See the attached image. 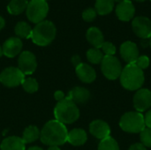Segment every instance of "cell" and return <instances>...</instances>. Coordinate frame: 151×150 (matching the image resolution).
<instances>
[{
	"label": "cell",
	"mask_w": 151,
	"mask_h": 150,
	"mask_svg": "<svg viewBox=\"0 0 151 150\" xmlns=\"http://www.w3.org/2000/svg\"><path fill=\"white\" fill-rule=\"evenodd\" d=\"M135 65L142 70H144L150 65V58L147 56H141L135 61Z\"/></svg>",
	"instance_id": "cell-31"
},
{
	"label": "cell",
	"mask_w": 151,
	"mask_h": 150,
	"mask_svg": "<svg viewBox=\"0 0 151 150\" xmlns=\"http://www.w3.org/2000/svg\"><path fill=\"white\" fill-rule=\"evenodd\" d=\"M144 120H145V126L148 128H151V110L150 111H148L144 117Z\"/></svg>",
	"instance_id": "cell-33"
},
{
	"label": "cell",
	"mask_w": 151,
	"mask_h": 150,
	"mask_svg": "<svg viewBox=\"0 0 151 150\" xmlns=\"http://www.w3.org/2000/svg\"><path fill=\"white\" fill-rule=\"evenodd\" d=\"M40 133L41 132L39 131L38 127L35 126H29L25 128L22 133L21 139L25 142V144L27 143H32L35 141L38 138H40Z\"/></svg>",
	"instance_id": "cell-24"
},
{
	"label": "cell",
	"mask_w": 151,
	"mask_h": 150,
	"mask_svg": "<svg viewBox=\"0 0 151 150\" xmlns=\"http://www.w3.org/2000/svg\"><path fill=\"white\" fill-rule=\"evenodd\" d=\"M4 26H5V20L2 16H0V30H2L4 27Z\"/></svg>",
	"instance_id": "cell-36"
},
{
	"label": "cell",
	"mask_w": 151,
	"mask_h": 150,
	"mask_svg": "<svg viewBox=\"0 0 151 150\" xmlns=\"http://www.w3.org/2000/svg\"><path fill=\"white\" fill-rule=\"evenodd\" d=\"M49 9V4L45 0H30L26 10V15L30 22L38 24L45 20Z\"/></svg>",
	"instance_id": "cell-6"
},
{
	"label": "cell",
	"mask_w": 151,
	"mask_h": 150,
	"mask_svg": "<svg viewBox=\"0 0 151 150\" xmlns=\"http://www.w3.org/2000/svg\"><path fill=\"white\" fill-rule=\"evenodd\" d=\"M33 28L26 21H19L16 24L14 27V32L19 39H28L31 38Z\"/></svg>",
	"instance_id": "cell-23"
},
{
	"label": "cell",
	"mask_w": 151,
	"mask_h": 150,
	"mask_svg": "<svg viewBox=\"0 0 151 150\" xmlns=\"http://www.w3.org/2000/svg\"><path fill=\"white\" fill-rule=\"evenodd\" d=\"M1 150H26V144L18 136H10L5 138L0 146Z\"/></svg>",
	"instance_id": "cell-19"
},
{
	"label": "cell",
	"mask_w": 151,
	"mask_h": 150,
	"mask_svg": "<svg viewBox=\"0 0 151 150\" xmlns=\"http://www.w3.org/2000/svg\"><path fill=\"white\" fill-rule=\"evenodd\" d=\"M27 4V0H11L7 5V11L12 15H19L26 11Z\"/></svg>",
	"instance_id": "cell-21"
},
{
	"label": "cell",
	"mask_w": 151,
	"mask_h": 150,
	"mask_svg": "<svg viewBox=\"0 0 151 150\" xmlns=\"http://www.w3.org/2000/svg\"><path fill=\"white\" fill-rule=\"evenodd\" d=\"M103 52L105 54V56H114L116 53V47L113 43L110 42H104L101 47Z\"/></svg>",
	"instance_id": "cell-30"
},
{
	"label": "cell",
	"mask_w": 151,
	"mask_h": 150,
	"mask_svg": "<svg viewBox=\"0 0 151 150\" xmlns=\"http://www.w3.org/2000/svg\"><path fill=\"white\" fill-rule=\"evenodd\" d=\"M128 150H147L146 149V147L143 146L142 143H135V144H133Z\"/></svg>",
	"instance_id": "cell-34"
},
{
	"label": "cell",
	"mask_w": 151,
	"mask_h": 150,
	"mask_svg": "<svg viewBox=\"0 0 151 150\" xmlns=\"http://www.w3.org/2000/svg\"><path fill=\"white\" fill-rule=\"evenodd\" d=\"M45 1H47V0H45Z\"/></svg>",
	"instance_id": "cell-44"
},
{
	"label": "cell",
	"mask_w": 151,
	"mask_h": 150,
	"mask_svg": "<svg viewBox=\"0 0 151 150\" xmlns=\"http://www.w3.org/2000/svg\"><path fill=\"white\" fill-rule=\"evenodd\" d=\"M140 133L142 144L145 147L151 148V128L145 127Z\"/></svg>",
	"instance_id": "cell-28"
},
{
	"label": "cell",
	"mask_w": 151,
	"mask_h": 150,
	"mask_svg": "<svg viewBox=\"0 0 151 150\" xmlns=\"http://www.w3.org/2000/svg\"><path fill=\"white\" fill-rule=\"evenodd\" d=\"M27 150H43L42 148H40V147H36V146H35V147H31V148H29Z\"/></svg>",
	"instance_id": "cell-39"
},
{
	"label": "cell",
	"mask_w": 151,
	"mask_h": 150,
	"mask_svg": "<svg viewBox=\"0 0 151 150\" xmlns=\"http://www.w3.org/2000/svg\"><path fill=\"white\" fill-rule=\"evenodd\" d=\"M120 128L131 133H141L145 127L144 117L141 112L138 111H130L122 116L119 121Z\"/></svg>",
	"instance_id": "cell-5"
},
{
	"label": "cell",
	"mask_w": 151,
	"mask_h": 150,
	"mask_svg": "<svg viewBox=\"0 0 151 150\" xmlns=\"http://www.w3.org/2000/svg\"><path fill=\"white\" fill-rule=\"evenodd\" d=\"M57 27L55 24L50 20H43L38 24H35L33 28L31 40L38 46H48L56 38Z\"/></svg>",
	"instance_id": "cell-3"
},
{
	"label": "cell",
	"mask_w": 151,
	"mask_h": 150,
	"mask_svg": "<svg viewBox=\"0 0 151 150\" xmlns=\"http://www.w3.org/2000/svg\"><path fill=\"white\" fill-rule=\"evenodd\" d=\"M72 63L73 64V65H74L75 67H76V66H78V65L81 63L80 56H78V55H74V56L72 57Z\"/></svg>",
	"instance_id": "cell-35"
},
{
	"label": "cell",
	"mask_w": 151,
	"mask_h": 150,
	"mask_svg": "<svg viewBox=\"0 0 151 150\" xmlns=\"http://www.w3.org/2000/svg\"><path fill=\"white\" fill-rule=\"evenodd\" d=\"M90 97V93L89 91L85 88H81V87H76L73 88L67 95L66 98H68L69 100L73 101L74 103H85L88 101Z\"/></svg>",
	"instance_id": "cell-17"
},
{
	"label": "cell",
	"mask_w": 151,
	"mask_h": 150,
	"mask_svg": "<svg viewBox=\"0 0 151 150\" xmlns=\"http://www.w3.org/2000/svg\"><path fill=\"white\" fill-rule=\"evenodd\" d=\"M114 1V3H118V4H119V3H121L123 0H113Z\"/></svg>",
	"instance_id": "cell-41"
},
{
	"label": "cell",
	"mask_w": 151,
	"mask_h": 150,
	"mask_svg": "<svg viewBox=\"0 0 151 150\" xmlns=\"http://www.w3.org/2000/svg\"><path fill=\"white\" fill-rule=\"evenodd\" d=\"M134 106L138 112H143L151 106V92L147 88L139 89L134 96Z\"/></svg>",
	"instance_id": "cell-11"
},
{
	"label": "cell",
	"mask_w": 151,
	"mask_h": 150,
	"mask_svg": "<svg viewBox=\"0 0 151 150\" xmlns=\"http://www.w3.org/2000/svg\"><path fill=\"white\" fill-rule=\"evenodd\" d=\"M54 116L56 120L64 125L74 123L80 117V111L76 103L68 98L58 102L54 109Z\"/></svg>",
	"instance_id": "cell-4"
},
{
	"label": "cell",
	"mask_w": 151,
	"mask_h": 150,
	"mask_svg": "<svg viewBox=\"0 0 151 150\" xmlns=\"http://www.w3.org/2000/svg\"><path fill=\"white\" fill-rule=\"evenodd\" d=\"M119 51H120V55H121L122 58L127 64L135 63V61L139 57L138 47H137L136 43H134L131 41H127V42H123L120 46Z\"/></svg>",
	"instance_id": "cell-13"
},
{
	"label": "cell",
	"mask_w": 151,
	"mask_h": 150,
	"mask_svg": "<svg viewBox=\"0 0 151 150\" xmlns=\"http://www.w3.org/2000/svg\"><path fill=\"white\" fill-rule=\"evenodd\" d=\"M89 132L94 137L102 141L110 136L111 128L105 121L97 119L94 120L89 125Z\"/></svg>",
	"instance_id": "cell-15"
},
{
	"label": "cell",
	"mask_w": 151,
	"mask_h": 150,
	"mask_svg": "<svg viewBox=\"0 0 151 150\" xmlns=\"http://www.w3.org/2000/svg\"><path fill=\"white\" fill-rule=\"evenodd\" d=\"M142 47H147V46H150V42H149V39H142Z\"/></svg>",
	"instance_id": "cell-37"
},
{
	"label": "cell",
	"mask_w": 151,
	"mask_h": 150,
	"mask_svg": "<svg viewBox=\"0 0 151 150\" xmlns=\"http://www.w3.org/2000/svg\"><path fill=\"white\" fill-rule=\"evenodd\" d=\"M101 69L104 75L111 80L120 77L123 70L121 63L114 56H104L101 62Z\"/></svg>",
	"instance_id": "cell-7"
},
{
	"label": "cell",
	"mask_w": 151,
	"mask_h": 150,
	"mask_svg": "<svg viewBox=\"0 0 151 150\" xmlns=\"http://www.w3.org/2000/svg\"><path fill=\"white\" fill-rule=\"evenodd\" d=\"M21 86H22L23 89L27 93H29V94L35 93L39 88V84H38L37 80L31 77H27V78L25 77Z\"/></svg>",
	"instance_id": "cell-26"
},
{
	"label": "cell",
	"mask_w": 151,
	"mask_h": 150,
	"mask_svg": "<svg viewBox=\"0 0 151 150\" xmlns=\"http://www.w3.org/2000/svg\"><path fill=\"white\" fill-rule=\"evenodd\" d=\"M96 11L94 8H88L82 12V19L87 22H92L96 18Z\"/></svg>",
	"instance_id": "cell-29"
},
{
	"label": "cell",
	"mask_w": 151,
	"mask_h": 150,
	"mask_svg": "<svg viewBox=\"0 0 151 150\" xmlns=\"http://www.w3.org/2000/svg\"><path fill=\"white\" fill-rule=\"evenodd\" d=\"M66 96L65 95L64 92L61 91V90H58L54 93V98L57 102H60L62 100H64Z\"/></svg>",
	"instance_id": "cell-32"
},
{
	"label": "cell",
	"mask_w": 151,
	"mask_h": 150,
	"mask_svg": "<svg viewBox=\"0 0 151 150\" xmlns=\"http://www.w3.org/2000/svg\"><path fill=\"white\" fill-rule=\"evenodd\" d=\"M149 42H150V48H151V37L149 39Z\"/></svg>",
	"instance_id": "cell-43"
},
{
	"label": "cell",
	"mask_w": 151,
	"mask_h": 150,
	"mask_svg": "<svg viewBox=\"0 0 151 150\" xmlns=\"http://www.w3.org/2000/svg\"><path fill=\"white\" fill-rule=\"evenodd\" d=\"M75 72L78 78L84 83H91L96 78L95 69L85 63H81L78 66H76Z\"/></svg>",
	"instance_id": "cell-16"
},
{
	"label": "cell",
	"mask_w": 151,
	"mask_h": 150,
	"mask_svg": "<svg viewBox=\"0 0 151 150\" xmlns=\"http://www.w3.org/2000/svg\"><path fill=\"white\" fill-rule=\"evenodd\" d=\"M114 4L113 0H96L95 10L99 15H107L112 11Z\"/></svg>",
	"instance_id": "cell-22"
},
{
	"label": "cell",
	"mask_w": 151,
	"mask_h": 150,
	"mask_svg": "<svg viewBox=\"0 0 151 150\" xmlns=\"http://www.w3.org/2000/svg\"><path fill=\"white\" fill-rule=\"evenodd\" d=\"M104 57V56L103 51L100 50L99 49L92 48L87 51V58L91 64H95V65L101 64Z\"/></svg>",
	"instance_id": "cell-25"
},
{
	"label": "cell",
	"mask_w": 151,
	"mask_h": 150,
	"mask_svg": "<svg viewBox=\"0 0 151 150\" xmlns=\"http://www.w3.org/2000/svg\"><path fill=\"white\" fill-rule=\"evenodd\" d=\"M4 54H3V48H2V46L0 45V57L3 56Z\"/></svg>",
	"instance_id": "cell-40"
},
{
	"label": "cell",
	"mask_w": 151,
	"mask_h": 150,
	"mask_svg": "<svg viewBox=\"0 0 151 150\" xmlns=\"http://www.w3.org/2000/svg\"><path fill=\"white\" fill-rule=\"evenodd\" d=\"M22 47H23V43L21 39H19L17 36L10 37L4 42L2 46L3 54L9 58L15 57L16 56L21 53Z\"/></svg>",
	"instance_id": "cell-12"
},
{
	"label": "cell",
	"mask_w": 151,
	"mask_h": 150,
	"mask_svg": "<svg viewBox=\"0 0 151 150\" xmlns=\"http://www.w3.org/2000/svg\"><path fill=\"white\" fill-rule=\"evenodd\" d=\"M115 11L119 19L121 21H129L134 16L135 8L130 0H123L117 4Z\"/></svg>",
	"instance_id": "cell-14"
},
{
	"label": "cell",
	"mask_w": 151,
	"mask_h": 150,
	"mask_svg": "<svg viewBox=\"0 0 151 150\" xmlns=\"http://www.w3.org/2000/svg\"><path fill=\"white\" fill-rule=\"evenodd\" d=\"M47 150H61L58 146H50Z\"/></svg>",
	"instance_id": "cell-38"
},
{
	"label": "cell",
	"mask_w": 151,
	"mask_h": 150,
	"mask_svg": "<svg viewBox=\"0 0 151 150\" xmlns=\"http://www.w3.org/2000/svg\"><path fill=\"white\" fill-rule=\"evenodd\" d=\"M87 140V133L81 128H74L68 132L67 141L73 146H81L86 143Z\"/></svg>",
	"instance_id": "cell-20"
},
{
	"label": "cell",
	"mask_w": 151,
	"mask_h": 150,
	"mask_svg": "<svg viewBox=\"0 0 151 150\" xmlns=\"http://www.w3.org/2000/svg\"><path fill=\"white\" fill-rule=\"evenodd\" d=\"M150 1H151V0H150Z\"/></svg>",
	"instance_id": "cell-45"
},
{
	"label": "cell",
	"mask_w": 151,
	"mask_h": 150,
	"mask_svg": "<svg viewBox=\"0 0 151 150\" xmlns=\"http://www.w3.org/2000/svg\"><path fill=\"white\" fill-rule=\"evenodd\" d=\"M98 150H119L118 142L111 136L102 140L98 145Z\"/></svg>",
	"instance_id": "cell-27"
},
{
	"label": "cell",
	"mask_w": 151,
	"mask_h": 150,
	"mask_svg": "<svg viewBox=\"0 0 151 150\" xmlns=\"http://www.w3.org/2000/svg\"><path fill=\"white\" fill-rule=\"evenodd\" d=\"M120 83L127 90H139L144 83V73L135 63L127 64L120 74Z\"/></svg>",
	"instance_id": "cell-2"
},
{
	"label": "cell",
	"mask_w": 151,
	"mask_h": 150,
	"mask_svg": "<svg viewBox=\"0 0 151 150\" xmlns=\"http://www.w3.org/2000/svg\"><path fill=\"white\" fill-rule=\"evenodd\" d=\"M132 27L134 34L142 39L151 37V20L144 16H139L133 19Z\"/></svg>",
	"instance_id": "cell-10"
},
{
	"label": "cell",
	"mask_w": 151,
	"mask_h": 150,
	"mask_svg": "<svg viewBox=\"0 0 151 150\" xmlns=\"http://www.w3.org/2000/svg\"><path fill=\"white\" fill-rule=\"evenodd\" d=\"M37 67V61L35 55L28 50L22 51L19 55L18 58V68L25 74H32Z\"/></svg>",
	"instance_id": "cell-9"
},
{
	"label": "cell",
	"mask_w": 151,
	"mask_h": 150,
	"mask_svg": "<svg viewBox=\"0 0 151 150\" xmlns=\"http://www.w3.org/2000/svg\"><path fill=\"white\" fill-rule=\"evenodd\" d=\"M68 131L65 125L54 119L48 121L42 127L40 139L47 146H60L67 141Z\"/></svg>",
	"instance_id": "cell-1"
},
{
	"label": "cell",
	"mask_w": 151,
	"mask_h": 150,
	"mask_svg": "<svg viewBox=\"0 0 151 150\" xmlns=\"http://www.w3.org/2000/svg\"><path fill=\"white\" fill-rule=\"evenodd\" d=\"M134 1H136V2H140V3H142V2H144V1H146V0H134Z\"/></svg>",
	"instance_id": "cell-42"
},
{
	"label": "cell",
	"mask_w": 151,
	"mask_h": 150,
	"mask_svg": "<svg viewBox=\"0 0 151 150\" xmlns=\"http://www.w3.org/2000/svg\"><path fill=\"white\" fill-rule=\"evenodd\" d=\"M86 37L88 42L96 49H101L103 43L104 42V37L102 31L96 27H92L88 29Z\"/></svg>",
	"instance_id": "cell-18"
},
{
	"label": "cell",
	"mask_w": 151,
	"mask_h": 150,
	"mask_svg": "<svg viewBox=\"0 0 151 150\" xmlns=\"http://www.w3.org/2000/svg\"><path fill=\"white\" fill-rule=\"evenodd\" d=\"M25 74L18 67H7L0 73V82L7 88H16L22 84Z\"/></svg>",
	"instance_id": "cell-8"
}]
</instances>
